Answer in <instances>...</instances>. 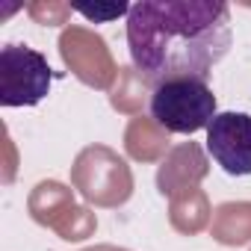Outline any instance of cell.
I'll return each instance as SVG.
<instances>
[{
    "mask_svg": "<svg viewBox=\"0 0 251 251\" xmlns=\"http://www.w3.org/2000/svg\"><path fill=\"white\" fill-rule=\"evenodd\" d=\"M233 45L222 0H139L127 15V50L142 80H207Z\"/></svg>",
    "mask_w": 251,
    "mask_h": 251,
    "instance_id": "1",
    "label": "cell"
},
{
    "mask_svg": "<svg viewBox=\"0 0 251 251\" xmlns=\"http://www.w3.org/2000/svg\"><path fill=\"white\" fill-rule=\"evenodd\" d=\"M219 115V103L207 80L175 77L151 92V118L169 133H198L207 130L210 121Z\"/></svg>",
    "mask_w": 251,
    "mask_h": 251,
    "instance_id": "2",
    "label": "cell"
},
{
    "mask_svg": "<svg viewBox=\"0 0 251 251\" xmlns=\"http://www.w3.org/2000/svg\"><path fill=\"white\" fill-rule=\"evenodd\" d=\"M53 68L45 53L27 45L0 48V106H36L48 98Z\"/></svg>",
    "mask_w": 251,
    "mask_h": 251,
    "instance_id": "3",
    "label": "cell"
},
{
    "mask_svg": "<svg viewBox=\"0 0 251 251\" xmlns=\"http://www.w3.org/2000/svg\"><path fill=\"white\" fill-rule=\"evenodd\" d=\"M207 154L230 177L251 175V115L219 112L207 127Z\"/></svg>",
    "mask_w": 251,
    "mask_h": 251,
    "instance_id": "4",
    "label": "cell"
},
{
    "mask_svg": "<svg viewBox=\"0 0 251 251\" xmlns=\"http://www.w3.org/2000/svg\"><path fill=\"white\" fill-rule=\"evenodd\" d=\"M74 12H80L86 21H95V24H103V21H115V18H127L130 15V6L127 3H118V6H74Z\"/></svg>",
    "mask_w": 251,
    "mask_h": 251,
    "instance_id": "5",
    "label": "cell"
}]
</instances>
